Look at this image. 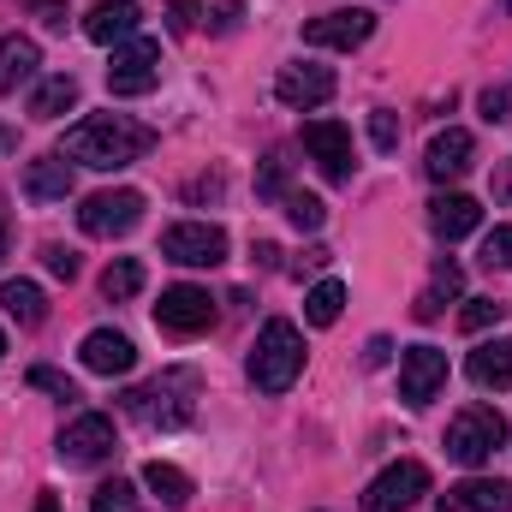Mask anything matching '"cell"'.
I'll use <instances>...</instances> for the list:
<instances>
[{
  "label": "cell",
  "mask_w": 512,
  "mask_h": 512,
  "mask_svg": "<svg viewBox=\"0 0 512 512\" xmlns=\"http://www.w3.org/2000/svg\"><path fill=\"white\" fill-rule=\"evenodd\" d=\"M155 149V131L126 120V114H90V120H78V126L66 131V161H84V167H102V173H114V167H131V161H143Z\"/></svg>",
  "instance_id": "6da1fadb"
},
{
  "label": "cell",
  "mask_w": 512,
  "mask_h": 512,
  "mask_svg": "<svg viewBox=\"0 0 512 512\" xmlns=\"http://www.w3.org/2000/svg\"><path fill=\"white\" fill-rule=\"evenodd\" d=\"M197 393H203V376L185 370V364H173V370H161L155 382L131 387L126 411L137 417V423H149V429H185L191 411H197Z\"/></svg>",
  "instance_id": "7a4b0ae2"
},
{
  "label": "cell",
  "mask_w": 512,
  "mask_h": 512,
  "mask_svg": "<svg viewBox=\"0 0 512 512\" xmlns=\"http://www.w3.org/2000/svg\"><path fill=\"white\" fill-rule=\"evenodd\" d=\"M298 376H304V334H298L286 316L262 322L256 352H251V382H256V393H286Z\"/></svg>",
  "instance_id": "3957f363"
},
{
  "label": "cell",
  "mask_w": 512,
  "mask_h": 512,
  "mask_svg": "<svg viewBox=\"0 0 512 512\" xmlns=\"http://www.w3.org/2000/svg\"><path fill=\"white\" fill-rule=\"evenodd\" d=\"M495 447H507V417L495 405H465L447 423V459H459V465L477 471V465L495 459Z\"/></svg>",
  "instance_id": "277c9868"
},
{
  "label": "cell",
  "mask_w": 512,
  "mask_h": 512,
  "mask_svg": "<svg viewBox=\"0 0 512 512\" xmlns=\"http://www.w3.org/2000/svg\"><path fill=\"white\" fill-rule=\"evenodd\" d=\"M143 221V191H96V197H84V209H78V227L90 233V239H126L131 227Z\"/></svg>",
  "instance_id": "5b68a950"
},
{
  "label": "cell",
  "mask_w": 512,
  "mask_h": 512,
  "mask_svg": "<svg viewBox=\"0 0 512 512\" xmlns=\"http://www.w3.org/2000/svg\"><path fill=\"white\" fill-rule=\"evenodd\" d=\"M155 322H161V334H173V340L209 334V328H215V298H209L203 286H167L161 304H155Z\"/></svg>",
  "instance_id": "8992f818"
},
{
  "label": "cell",
  "mask_w": 512,
  "mask_h": 512,
  "mask_svg": "<svg viewBox=\"0 0 512 512\" xmlns=\"http://www.w3.org/2000/svg\"><path fill=\"white\" fill-rule=\"evenodd\" d=\"M155 84H161V42L131 36L126 48H114V66H108V90L114 96H149Z\"/></svg>",
  "instance_id": "52a82bcc"
},
{
  "label": "cell",
  "mask_w": 512,
  "mask_h": 512,
  "mask_svg": "<svg viewBox=\"0 0 512 512\" xmlns=\"http://www.w3.org/2000/svg\"><path fill=\"white\" fill-rule=\"evenodd\" d=\"M161 256L185 262V268H215V262H227V233L215 221H179L161 233Z\"/></svg>",
  "instance_id": "ba28073f"
},
{
  "label": "cell",
  "mask_w": 512,
  "mask_h": 512,
  "mask_svg": "<svg viewBox=\"0 0 512 512\" xmlns=\"http://www.w3.org/2000/svg\"><path fill=\"white\" fill-rule=\"evenodd\" d=\"M423 495H429V471L417 459H399V465H387L382 477L364 489V512H405V507H417Z\"/></svg>",
  "instance_id": "9c48e42d"
},
{
  "label": "cell",
  "mask_w": 512,
  "mask_h": 512,
  "mask_svg": "<svg viewBox=\"0 0 512 512\" xmlns=\"http://www.w3.org/2000/svg\"><path fill=\"white\" fill-rule=\"evenodd\" d=\"M60 459H66V465H102V459H114V423H108L102 411L72 417V423L60 429Z\"/></svg>",
  "instance_id": "30bf717a"
},
{
  "label": "cell",
  "mask_w": 512,
  "mask_h": 512,
  "mask_svg": "<svg viewBox=\"0 0 512 512\" xmlns=\"http://www.w3.org/2000/svg\"><path fill=\"white\" fill-rule=\"evenodd\" d=\"M370 36H376V12H364V6L322 12V18L304 24V42H310V48H364Z\"/></svg>",
  "instance_id": "8fae6325"
},
{
  "label": "cell",
  "mask_w": 512,
  "mask_h": 512,
  "mask_svg": "<svg viewBox=\"0 0 512 512\" xmlns=\"http://www.w3.org/2000/svg\"><path fill=\"white\" fill-rule=\"evenodd\" d=\"M471 161H477V137L459 126L435 131L429 137V149H423V173L435 179V185H453V179H465L471 173Z\"/></svg>",
  "instance_id": "7c38bea8"
},
{
  "label": "cell",
  "mask_w": 512,
  "mask_h": 512,
  "mask_svg": "<svg viewBox=\"0 0 512 512\" xmlns=\"http://www.w3.org/2000/svg\"><path fill=\"white\" fill-rule=\"evenodd\" d=\"M441 387H447V352L411 346V352L399 358V399H405V405H429Z\"/></svg>",
  "instance_id": "4fadbf2b"
},
{
  "label": "cell",
  "mask_w": 512,
  "mask_h": 512,
  "mask_svg": "<svg viewBox=\"0 0 512 512\" xmlns=\"http://www.w3.org/2000/svg\"><path fill=\"white\" fill-rule=\"evenodd\" d=\"M304 149L316 155V167H322L334 185H346L352 167H358V161H352V131L340 126V120H310V126H304Z\"/></svg>",
  "instance_id": "5bb4252c"
},
{
  "label": "cell",
  "mask_w": 512,
  "mask_h": 512,
  "mask_svg": "<svg viewBox=\"0 0 512 512\" xmlns=\"http://www.w3.org/2000/svg\"><path fill=\"white\" fill-rule=\"evenodd\" d=\"M274 96L286 102V108H322L328 96H334V72L328 66H280V78H274Z\"/></svg>",
  "instance_id": "9a60e30c"
},
{
  "label": "cell",
  "mask_w": 512,
  "mask_h": 512,
  "mask_svg": "<svg viewBox=\"0 0 512 512\" xmlns=\"http://www.w3.org/2000/svg\"><path fill=\"white\" fill-rule=\"evenodd\" d=\"M441 512H512V483L501 477H465L441 495Z\"/></svg>",
  "instance_id": "2e32d148"
},
{
  "label": "cell",
  "mask_w": 512,
  "mask_h": 512,
  "mask_svg": "<svg viewBox=\"0 0 512 512\" xmlns=\"http://www.w3.org/2000/svg\"><path fill=\"white\" fill-rule=\"evenodd\" d=\"M137 24H143V12H137L131 0H102V6H90V12H84V36H90V42H102V48L131 42V36H137Z\"/></svg>",
  "instance_id": "e0dca14e"
},
{
  "label": "cell",
  "mask_w": 512,
  "mask_h": 512,
  "mask_svg": "<svg viewBox=\"0 0 512 512\" xmlns=\"http://www.w3.org/2000/svg\"><path fill=\"white\" fill-rule=\"evenodd\" d=\"M131 364H137V346H131L126 334L96 328V334L84 340V370H90V376H126Z\"/></svg>",
  "instance_id": "ac0fdd59"
},
{
  "label": "cell",
  "mask_w": 512,
  "mask_h": 512,
  "mask_svg": "<svg viewBox=\"0 0 512 512\" xmlns=\"http://www.w3.org/2000/svg\"><path fill=\"white\" fill-rule=\"evenodd\" d=\"M24 197H30V203H66V197H72V167H66V155L30 161V167H24Z\"/></svg>",
  "instance_id": "d6986e66"
},
{
  "label": "cell",
  "mask_w": 512,
  "mask_h": 512,
  "mask_svg": "<svg viewBox=\"0 0 512 512\" xmlns=\"http://www.w3.org/2000/svg\"><path fill=\"white\" fill-rule=\"evenodd\" d=\"M477 221H483V209L465 197V191H447V197H435L429 203V227H435V239H465V233H477Z\"/></svg>",
  "instance_id": "ffe728a7"
},
{
  "label": "cell",
  "mask_w": 512,
  "mask_h": 512,
  "mask_svg": "<svg viewBox=\"0 0 512 512\" xmlns=\"http://www.w3.org/2000/svg\"><path fill=\"white\" fill-rule=\"evenodd\" d=\"M459 286H465V274H459V262H447V256H441V262H435V274H429V286L417 292V304H411V316H417V322H435V316H441V310H447V304L459 298Z\"/></svg>",
  "instance_id": "44dd1931"
},
{
  "label": "cell",
  "mask_w": 512,
  "mask_h": 512,
  "mask_svg": "<svg viewBox=\"0 0 512 512\" xmlns=\"http://www.w3.org/2000/svg\"><path fill=\"white\" fill-rule=\"evenodd\" d=\"M465 370H471V382H477V387L507 393V387H512V340H483V346L465 358Z\"/></svg>",
  "instance_id": "7402d4cb"
},
{
  "label": "cell",
  "mask_w": 512,
  "mask_h": 512,
  "mask_svg": "<svg viewBox=\"0 0 512 512\" xmlns=\"http://www.w3.org/2000/svg\"><path fill=\"white\" fill-rule=\"evenodd\" d=\"M36 66H42V48L30 36H0V96L18 90L24 78H36Z\"/></svg>",
  "instance_id": "603a6c76"
},
{
  "label": "cell",
  "mask_w": 512,
  "mask_h": 512,
  "mask_svg": "<svg viewBox=\"0 0 512 512\" xmlns=\"http://www.w3.org/2000/svg\"><path fill=\"white\" fill-rule=\"evenodd\" d=\"M0 304H6V316H12L18 328H36V322L48 316V298H42L36 280H6V286H0Z\"/></svg>",
  "instance_id": "cb8c5ba5"
},
{
  "label": "cell",
  "mask_w": 512,
  "mask_h": 512,
  "mask_svg": "<svg viewBox=\"0 0 512 512\" xmlns=\"http://www.w3.org/2000/svg\"><path fill=\"white\" fill-rule=\"evenodd\" d=\"M72 102H78V78H72V72H54V78H42V84H36L30 114H36V120H60Z\"/></svg>",
  "instance_id": "d4e9b609"
},
{
  "label": "cell",
  "mask_w": 512,
  "mask_h": 512,
  "mask_svg": "<svg viewBox=\"0 0 512 512\" xmlns=\"http://www.w3.org/2000/svg\"><path fill=\"white\" fill-rule=\"evenodd\" d=\"M340 310H346V286H340V280H316V286L304 292V322H310V328H334Z\"/></svg>",
  "instance_id": "484cf974"
},
{
  "label": "cell",
  "mask_w": 512,
  "mask_h": 512,
  "mask_svg": "<svg viewBox=\"0 0 512 512\" xmlns=\"http://www.w3.org/2000/svg\"><path fill=\"white\" fill-rule=\"evenodd\" d=\"M143 483H149L167 507H185V501H191V477H185L179 465H167V459H149V465H143Z\"/></svg>",
  "instance_id": "4316f807"
},
{
  "label": "cell",
  "mask_w": 512,
  "mask_h": 512,
  "mask_svg": "<svg viewBox=\"0 0 512 512\" xmlns=\"http://www.w3.org/2000/svg\"><path fill=\"white\" fill-rule=\"evenodd\" d=\"M137 292H143V262H137V256H114L108 274H102V298H108V304H126Z\"/></svg>",
  "instance_id": "83f0119b"
},
{
  "label": "cell",
  "mask_w": 512,
  "mask_h": 512,
  "mask_svg": "<svg viewBox=\"0 0 512 512\" xmlns=\"http://www.w3.org/2000/svg\"><path fill=\"white\" fill-rule=\"evenodd\" d=\"M280 203H286V221H292L298 233H316V227L328 221V209H322V197H310V191H286Z\"/></svg>",
  "instance_id": "f1b7e54d"
},
{
  "label": "cell",
  "mask_w": 512,
  "mask_h": 512,
  "mask_svg": "<svg viewBox=\"0 0 512 512\" xmlns=\"http://www.w3.org/2000/svg\"><path fill=\"white\" fill-rule=\"evenodd\" d=\"M501 316H507V304H495V298H471V304L459 310V328H465V334H483V328H495Z\"/></svg>",
  "instance_id": "f546056e"
},
{
  "label": "cell",
  "mask_w": 512,
  "mask_h": 512,
  "mask_svg": "<svg viewBox=\"0 0 512 512\" xmlns=\"http://www.w3.org/2000/svg\"><path fill=\"white\" fill-rule=\"evenodd\" d=\"M90 512H137V489L114 477V483H102V489H96V501H90Z\"/></svg>",
  "instance_id": "4dcf8cb0"
},
{
  "label": "cell",
  "mask_w": 512,
  "mask_h": 512,
  "mask_svg": "<svg viewBox=\"0 0 512 512\" xmlns=\"http://www.w3.org/2000/svg\"><path fill=\"white\" fill-rule=\"evenodd\" d=\"M256 197H286V155H280V149L262 161V173H256Z\"/></svg>",
  "instance_id": "1f68e13d"
},
{
  "label": "cell",
  "mask_w": 512,
  "mask_h": 512,
  "mask_svg": "<svg viewBox=\"0 0 512 512\" xmlns=\"http://www.w3.org/2000/svg\"><path fill=\"white\" fill-rule=\"evenodd\" d=\"M370 143H376L382 155L399 149V114H393V108H376V114H370Z\"/></svg>",
  "instance_id": "d6a6232c"
},
{
  "label": "cell",
  "mask_w": 512,
  "mask_h": 512,
  "mask_svg": "<svg viewBox=\"0 0 512 512\" xmlns=\"http://www.w3.org/2000/svg\"><path fill=\"white\" fill-rule=\"evenodd\" d=\"M30 387L54 393V399H66V405L78 399V382H72V376H60V370H48V364H36V370H30Z\"/></svg>",
  "instance_id": "836d02e7"
},
{
  "label": "cell",
  "mask_w": 512,
  "mask_h": 512,
  "mask_svg": "<svg viewBox=\"0 0 512 512\" xmlns=\"http://www.w3.org/2000/svg\"><path fill=\"white\" fill-rule=\"evenodd\" d=\"M197 18H203V0H167V30L173 36H191Z\"/></svg>",
  "instance_id": "e575fe53"
},
{
  "label": "cell",
  "mask_w": 512,
  "mask_h": 512,
  "mask_svg": "<svg viewBox=\"0 0 512 512\" xmlns=\"http://www.w3.org/2000/svg\"><path fill=\"white\" fill-rule=\"evenodd\" d=\"M483 120L512 126V84H489V90H483Z\"/></svg>",
  "instance_id": "d590c367"
},
{
  "label": "cell",
  "mask_w": 512,
  "mask_h": 512,
  "mask_svg": "<svg viewBox=\"0 0 512 512\" xmlns=\"http://www.w3.org/2000/svg\"><path fill=\"white\" fill-rule=\"evenodd\" d=\"M483 262H489V268H512V227H495V233L483 239Z\"/></svg>",
  "instance_id": "8d00e7d4"
},
{
  "label": "cell",
  "mask_w": 512,
  "mask_h": 512,
  "mask_svg": "<svg viewBox=\"0 0 512 512\" xmlns=\"http://www.w3.org/2000/svg\"><path fill=\"white\" fill-rule=\"evenodd\" d=\"M239 18H245V0H221V6L209 12V30H215V36H233Z\"/></svg>",
  "instance_id": "74e56055"
},
{
  "label": "cell",
  "mask_w": 512,
  "mask_h": 512,
  "mask_svg": "<svg viewBox=\"0 0 512 512\" xmlns=\"http://www.w3.org/2000/svg\"><path fill=\"white\" fill-rule=\"evenodd\" d=\"M42 262H48V274L78 280V251H66V245H48V251H42Z\"/></svg>",
  "instance_id": "f35d334b"
},
{
  "label": "cell",
  "mask_w": 512,
  "mask_h": 512,
  "mask_svg": "<svg viewBox=\"0 0 512 512\" xmlns=\"http://www.w3.org/2000/svg\"><path fill=\"white\" fill-rule=\"evenodd\" d=\"M30 6H36V12H42V24H54V30L66 24V6H60V0H30Z\"/></svg>",
  "instance_id": "ab89813d"
},
{
  "label": "cell",
  "mask_w": 512,
  "mask_h": 512,
  "mask_svg": "<svg viewBox=\"0 0 512 512\" xmlns=\"http://www.w3.org/2000/svg\"><path fill=\"white\" fill-rule=\"evenodd\" d=\"M495 197L512 203V161H501V173H495Z\"/></svg>",
  "instance_id": "60d3db41"
},
{
  "label": "cell",
  "mask_w": 512,
  "mask_h": 512,
  "mask_svg": "<svg viewBox=\"0 0 512 512\" xmlns=\"http://www.w3.org/2000/svg\"><path fill=\"white\" fill-rule=\"evenodd\" d=\"M387 352H393L387 340H370V352H364V364H370V370H382V364H387Z\"/></svg>",
  "instance_id": "b9f144b4"
},
{
  "label": "cell",
  "mask_w": 512,
  "mask_h": 512,
  "mask_svg": "<svg viewBox=\"0 0 512 512\" xmlns=\"http://www.w3.org/2000/svg\"><path fill=\"white\" fill-rule=\"evenodd\" d=\"M36 512H60V501L54 495H36Z\"/></svg>",
  "instance_id": "7bdbcfd3"
},
{
  "label": "cell",
  "mask_w": 512,
  "mask_h": 512,
  "mask_svg": "<svg viewBox=\"0 0 512 512\" xmlns=\"http://www.w3.org/2000/svg\"><path fill=\"white\" fill-rule=\"evenodd\" d=\"M0 256H6V221H0Z\"/></svg>",
  "instance_id": "ee69618b"
},
{
  "label": "cell",
  "mask_w": 512,
  "mask_h": 512,
  "mask_svg": "<svg viewBox=\"0 0 512 512\" xmlns=\"http://www.w3.org/2000/svg\"><path fill=\"white\" fill-rule=\"evenodd\" d=\"M501 12H512V0H501Z\"/></svg>",
  "instance_id": "f6af8a7d"
},
{
  "label": "cell",
  "mask_w": 512,
  "mask_h": 512,
  "mask_svg": "<svg viewBox=\"0 0 512 512\" xmlns=\"http://www.w3.org/2000/svg\"><path fill=\"white\" fill-rule=\"evenodd\" d=\"M0 352H6V334H0Z\"/></svg>",
  "instance_id": "bcb514c9"
}]
</instances>
